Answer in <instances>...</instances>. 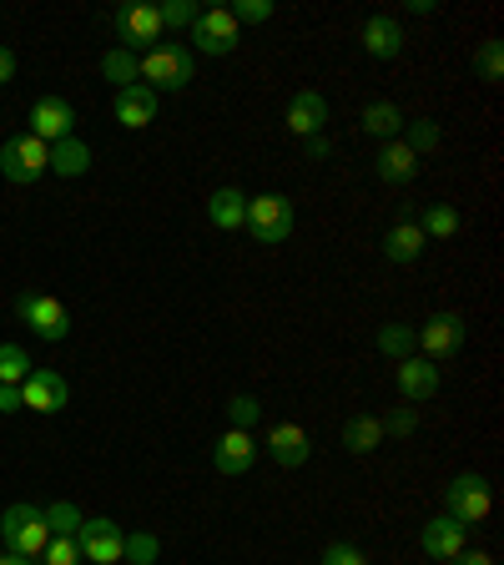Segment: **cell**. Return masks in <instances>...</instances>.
Here are the masks:
<instances>
[{
	"instance_id": "obj_19",
	"label": "cell",
	"mask_w": 504,
	"mask_h": 565,
	"mask_svg": "<svg viewBox=\"0 0 504 565\" xmlns=\"http://www.w3.org/2000/svg\"><path fill=\"white\" fill-rule=\"evenodd\" d=\"M359 41H363V51H369L373 61H394L398 51H404V25H398L394 15H369Z\"/></svg>"
},
{
	"instance_id": "obj_13",
	"label": "cell",
	"mask_w": 504,
	"mask_h": 565,
	"mask_svg": "<svg viewBox=\"0 0 504 565\" xmlns=\"http://www.w3.org/2000/svg\"><path fill=\"white\" fill-rule=\"evenodd\" d=\"M419 551L429 555V561H454L459 551H469V530L449 515H434L429 525L419 530Z\"/></svg>"
},
{
	"instance_id": "obj_42",
	"label": "cell",
	"mask_w": 504,
	"mask_h": 565,
	"mask_svg": "<svg viewBox=\"0 0 504 565\" xmlns=\"http://www.w3.org/2000/svg\"><path fill=\"white\" fill-rule=\"evenodd\" d=\"M303 152H308V162H324L333 146H328V137H308V142H303Z\"/></svg>"
},
{
	"instance_id": "obj_7",
	"label": "cell",
	"mask_w": 504,
	"mask_h": 565,
	"mask_svg": "<svg viewBox=\"0 0 504 565\" xmlns=\"http://www.w3.org/2000/svg\"><path fill=\"white\" fill-rule=\"evenodd\" d=\"M238 41H242V25L228 15V6L197 11V21H193V51H202V56H228V51H238Z\"/></svg>"
},
{
	"instance_id": "obj_25",
	"label": "cell",
	"mask_w": 504,
	"mask_h": 565,
	"mask_svg": "<svg viewBox=\"0 0 504 565\" xmlns=\"http://www.w3.org/2000/svg\"><path fill=\"white\" fill-rule=\"evenodd\" d=\"M379 445H384V424L373 420V414H353V420L343 424V449H349V455H373Z\"/></svg>"
},
{
	"instance_id": "obj_30",
	"label": "cell",
	"mask_w": 504,
	"mask_h": 565,
	"mask_svg": "<svg viewBox=\"0 0 504 565\" xmlns=\"http://www.w3.org/2000/svg\"><path fill=\"white\" fill-rule=\"evenodd\" d=\"M156 555H162V541H156L152 530H132L127 545H121V561L127 565H156Z\"/></svg>"
},
{
	"instance_id": "obj_28",
	"label": "cell",
	"mask_w": 504,
	"mask_h": 565,
	"mask_svg": "<svg viewBox=\"0 0 504 565\" xmlns=\"http://www.w3.org/2000/svg\"><path fill=\"white\" fill-rule=\"evenodd\" d=\"M101 76H107V82H117V91H121V86L142 82V76H136V56H132V51H121V46H111L107 56H101Z\"/></svg>"
},
{
	"instance_id": "obj_21",
	"label": "cell",
	"mask_w": 504,
	"mask_h": 565,
	"mask_svg": "<svg viewBox=\"0 0 504 565\" xmlns=\"http://www.w3.org/2000/svg\"><path fill=\"white\" fill-rule=\"evenodd\" d=\"M207 217H212V228L238 232L242 222H248V193H242V187H217V193L207 197Z\"/></svg>"
},
{
	"instance_id": "obj_39",
	"label": "cell",
	"mask_w": 504,
	"mask_h": 565,
	"mask_svg": "<svg viewBox=\"0 0 504 565\" xmlns=\"http://www.w3.org/2000/svg\"><path fill=\"white\" fill-rule=\"evenodd\" d=\"M324 565H369V555H363L353 541H333L324 551Z\"/></svg>"
},
{
	"instance_id": "obj_38",
	"label": "cell",
	"mask_w": 504,
	"mask_h": 565,
	"mask_svg": "<svg viewBox=\"0 0 504 565\" xmlns=\"http://www.w3.org/2000/svg\"><path fill=\"white\" fill-rule=\"evenodd\" d=\"M379 424H384V434H394V439H408V434L419 430V414H414V410L404 404V410H388Z\"/></svg>"
},
{
	"instance_id": "obj_11",
	"label": "cell",
	"mask_w": 504,
	"mask_h": 565,
	"mask_svg": "<svg viewBox=\"0 0 504 565\" xmlns=\"http://www.w3.org/2000/svg\"><path fill=\"white\" fill-rule=\"evenodd\" d=\"M419 334V349H424V359H454L459 349H464V318L459 313H434L424 328H414Z\"/></svg>"
},
{
	"instance_id": "obj_10",
	"label": "cell",
	"mask_w": 504,
	"mask_h": 565,
	"mask_svg": "<svg viewBox=\"0 0 504 565\" xmlns=\"http://www.w3.org/2000/svg\"><path fill=\"white\" fill-rule=\"evenodd\" d=\"M76 545H81V561L117 565L121 561V545H127V530H121L111 515H97V520H86V525L76 530Z\"/></svg>"
},
{
	"instance_id": "obj_37",
	"label": "cell",
	"mask_w": 504,
	"mask_h": 565,
	"mask_svg": "<svg viewBox=\"0 0 504 565\" xmlns=\"http://www.w3.org/2000/svg\"><path fill=\"white\" fill-rule=\"evenodd\" d=\"M228 15L238 25H258V21H267V15H273V0H232Z\"/></svg>"
},
{
	"instance_id": "obj_17",
	"label": "cell",
	"mask_w": 504,
	"mask_h": 565,
	"mask_svg": "<svg viewBox=\"0 0 504 565\" xmlns=\"http://www.w3.org/2000/svg\"><path fill=\"white\" fill-rule=\"evenodd\" d=\"M394 384H398V394H404L408 404H424V399L439 394V363L419 359V354H414V359H398Z\"/></svg>"
},
{
	"instance_id": "obj_4",
	"label": "cell",
	"mask_w": 504,
	"mask_h": 565,
	"mask_svg": "<svg viewBox=\"0 0 504 565\" xmlns=\"http://www.w3.org/2000/svg\"><path fill=\"white\" fill-rule=\"evenodd\" d=\"M242 228H248L258 242L277 248V242H288V232H293V203L283 193L248 197V222H242Z\"/></svg>"
},
{
	"instance_id": "obj_26",
	"label": "cell",
	"mask_w": 504,
	"mask_h": 565,
	"mask_svg": "<svg viewBox=\"0 0 504 565\" xmlns=\"http://www.w3.org/2000/svg\"><path fill=\"white\" fill-rule=\"evenodd\" d=\"M414 228L424 232V242H429V238H434V242H445V238H454V232H459V213H454L449 203H429Z\"/></svg>"
},
{
	"instance_id": "obj_40",
	"label": "cell",
	"mask_w": 504,
	"mask_h": 565,
	"mask_svg": "<svg viewBox=\"0 0 504 565\" xmlns=\"http://www.w3.org/2000/svg\"><path fill=\"white\" fill-rule=\"evenodd\" d=\"M15 410H25V404H21V384H0V414H15Z\"/></svg>"
},
{
	"instance_id": "obj_27",
	"label": "cell",
	"mask_w": 504,
	"mask_h": 565,
	"mask_svg": "<svg viewBox=\"0 0 504 565\" xmlns=\"http://www.w3.org/2000/svg\"><path fill=\"white\" fill-rule=\"evenodd\" d=\"M414 349H419V334L404 324H384L379 328V354H388V359H414Z\"/></svg>"
},
{
	"instance_id": "obj_31",
	"label": "cell",
	"mask_w": 504,
	"mask_h": 565,
	"mask_svg": "<svg viewBox=\"0 0 504 565\" xmlns=\"http://www.w3.org/2000/svg\"><path fill=\"white\" fill-rule=\"evenodd\" d=\"M222 410H228V430H248L252 434V424L263 420V404H258V394H232Z\"/></svg>"
},
{
	"instance_id": "obj_33",
	"label": "cell",
	"mask_w": 504,
	"mask_h": 565,
	"mask_svg": "<svg viewBox=\"0 0 504 565\" xmlns=\"http://www.w3.org/2000/svg\"><path fill=\"white\" fill-rule=\"evenodd\" d=\"M46 525H51V535H76L86 525V515L72 500H56V506H46Z\"/></svg>"
},
{
	"instance_id": "obj_36",
	"label": "cell",
	"mask_w": 504,
	"mask_h": 565,
	"mask_svg": "<svg viewBox=\"0 0 504 565\" xmlns=\"http://www.w3.org/2000/svg\"><path fill=\"white\" fill-rule=\"evenodd\" d=\"M474 66H480V82H504V46L500 41H484Z\"/></svg>"
},
{
	"instance_id": "obj_43",
	"label": "cell",
	"mask_w": 504,
	"mask_h": 565,
	"mask_svg": "<svg viewBox=\"0 0 504 565\" xmlns=\"http://www.w3.org/2000/svg\"><path fill=\"white\" fill-rule=\"evenodd\" d=\"M449 565H494V555L490 551H459Z\"/></svg>"
},
{
	"instance_id": "obj_8",
	"label": "cell",
	"mask_w": 504,
	"mask_h": 565,
	"mask_svg": "<svg viewBox=\"0 0 504 565\" xmlns=\"http://www.w3.org/2000/svg\"><path fill=\"white\" fill-rule=\"evenodd\" d=\"M117 36H121V51H152L156 41H162V15H156V6H146V0H136V6H121L117 11Z\"/></svg>"
},
{
	"instance_id": "obj_5",
	"label": "cell",
	"mask_w": 504,
	"mask_h": 565,
	"mask_svg": "<svg viewBox=\"0 0 504 565\" xmlns=\"http://www.w3.org/2000/svg\"><path fill=\"white\" fill-rule=\"evenodd\" d=\"M494 510V495H490V480L484 475H454L445 490V515L459 520V525H480L484 515Z\"/></svg>"
},
{
	"instance_id": "obj_34",
	"label": "cell",
	"mask_w": 504,
	"mask_h": 565,
	"mask_svg": "<svg viewBox=\"0 0 504 565\" xmlns=\"http://www.w3.org/2000/svg\"><path fill=\"white\" fill-rule=\"evenodd\" d=\"M156 15H162V31H193L197 6H193V0H162V6H156Z\"/></svg>"
},
{
	"instance_id": "obj_18",
	"label": "cell",
	"mask_w": 504,
	"mask_h": 565,
	"mask_svg": "<svg viewBox=\"0 0 504 565\" xmlns=\"http://www.w3.org/2000/svg\"><path fill=\"white\" fill-rule=\"evenodd\" d=\"M267 455H273V465H283V469H303L308 465V455H313V439H308V430L303 424H273V434H267Z\"/></svg>"
},
{
	"instance_id": "obj_24",
	"label": "cell",
	"mask_w": 504,
	"mask_h": 565,
	"mask_svg": "<svg viewBox=\"0 0 504 565\" xmlns=\"http://www.w3.org/2000/svg\"><path fill=\"white\" fill-rule=\"evenodd\" d=\"M419 253H424V232L414 228V222H394V228L384 232V258L388 263L404 268V263H414Z\"/></svg>"
},
{
	"instance_id": "obj_20",
	"label": "cell",
	"mask_w": 504,
	"mask_h": 565,
	"mask_svg": "<svg viewBox=\"0 0 504 565\" xmlns=\"http://www.w3.org/2000/svg\"><path fill=\"white\" fill-rule=\"evenodd\" d=\"M419 156L408 152L404 142H384L379 146V162H373V172H379V182H388V187H408V182L419 177Z\"/></svg>"
},
{
	"instance_id": "obj_35",
	"label": "cell",
	"mask_w": 504,
	"mask_h": 565,
	"mask_svg": "<svg viewBox=\"0 0 504 565\" xmlns=\"http://www.w3.org/2000/svg\"><path fill=\"white\" fill-rule=\"evenodd\" d=\"M41 565H81V545H76V535H51V545L41 551Z\"/></svg>"
},
{
	"instance_id": "obj_14",
	"label": "cell",
	"mask_w": 504,
	"mask_h": 565,
	"mask_svg": "<svg viewBox=\"0 0 504 565\" xmlns=\"http://www.w3.org/2000/svg\"><path fill=\"white\" fill-rule=\"evenodd\" d=\"M76 127V107L66 97H41L36 107H31V137H41V142H61V137H72Z\"/></svg>"
},
{
	"instance_id": "obj_32",
	"label": "cell",
	"mask_w": 504,
	"mask_h": 565,
	"mask_svg": "<svg viewBox=\"0 0 504 565\" xmlns=\"http://www.w3.org/2000/svg\"><path fill=\"white\" fill-rule=\"evenodd\" d=\"M31 373V354L21 344H0V384H21Z\"/></svg>"
},
{
	"instance_id": "obj_3",
	"label": "cell",
	"mask_w": 504,
	"mask_h": 565,
	"mask_svg": "<svg viewBox=\"0 0 504 565\" xmlns=\"http://www.w3.org/2000/svg\"><path fill=\"white\" fill-rule=\"evenodd\" d=\"M15 313H21V324L36 338H46V344H61V338L72 334V308H66L56 293L25 289L21 298H15Z\"/></svg>"
},
{
	"instance_id": "obj_41",
	"label": "cell",
	"mask_w": 504,
	"mask_h": 565,
	"mask_svg": "<svg viewBox=\"0 0 504 565\" xmlns=\"http://www.w3.org/2000/svg\"><path fill=\"white\" fill-rule=\"evenodd\" d=\"M15 66H21V61H15V51H11V46H0V86H11V82H15Z\"/></svg>"
},
{
	"instance_id": "obj_16",
	"label": "cell",
	"mask_w": 504,
	"mask_h": 565,
	"mask_svg": "<svg viewBox=\"0 0 504 565\" xmlns=\"http://www.w3.org/2000/svg\"><path fill=\"white\" fill-rule=\"evenodd\" d=\"M324 127H328V101H324V91H313V86L293 91V101H288V132L308 142V137H324Z\"/></svg>"
},
{
	"instance_id": "obj_9",
	"label": "cell",
	"mask_w": 504,
	"mask_h": 565,
	"mask_svg": "<svg viewBox=\"0 0 504 565\" xmlns=\"http://www.w3.org/2000/svg\"><path fill=\"white\" fill-rule=\"evenodd\" d=\"M21 404L36 414H61L72 404V384H66V373L61 369H31L21 379Z\"/></svg>"
},
{
	"instance_id": "obj_1",
	"label": "cell",
	"mask_w": 504,
	"mask_h": 565,
	"mask_svg": "<svg viewBox=\"0 0 504 565\" xmlns=\"http://www.w3.org/2000/svg\"><path fill=\"white\" fill-rule=\"evenodd\" d=\"M136 76H142V86H152L156 97L193 86V46H182V41H156L146 56H136Z\"/></svg>"
},
{
	"instance_id": "obj_15",
	"label": "cell",
	"mask_w": 504,
	"mask_h": 565,
	"mask_svg": "<svg viewBox=\"0 0 504 565\" xmlns=\"http://www.w3.org/2000/svg\"><path fill=\"white\" fill-rule=\"evenodd\" d=\"M156 101L162 97H156L152 86L136 82V86H121L117 97H111V111H117V121L127 127V132H142V127H152L156 121Z\"/></svg>"
},
{
	"instance_id": "obj_2",
	"label": "cell",
	"mask_w": 504,
	"mask_h": 565,
	"mask_svg": "<svg viewBox=\"0 0 504 565\" xmlns=\"http://www.w3.org/2000/svg\"><path fill=\"white\" fill-rule=\"evenodd\" d=\"M0 541L11 555H25V561H41V551L51 545V525L41 506H11L0 515Z\"/></svg>"
},
{
	"instance_id": "obj_29",
	"label": "cell",
	"mask_w": 504,
	"mask_h": 565,
	"mask_svg": "<svg viewBox=\"0 0 504 565\" xmlns=\"http://www.w3.org/2000/svg\"><path fill=\"white\" fill-rule=\"evenodd\" d=\"M398 142L424 162V152H434V146L445 142V132H439V121H404V137H398Z\"/></svg>"
},
{
	"instance_id": "obj_44",
	"label": "cell",
	"mask_w": 504,
	"mask_h": 565,
	"mask_svg": "<svg viewBox=\"0 0 504 565\" xmlns=\"http://www.w3.org/2000/svg\"><path fill=\"white\" fill-rule=\"evenodd\" d=\"M0 565H36V561H25V555H11V551H6V555H0Z\"/></svg>"
},
{
	"instance_id": "obj_23",
	"label": "cell",
	"mask_w": 504,
	"mask_h": 565,
	"mask_svg": "<svg viewBox=\"0 0 504 565\" xmlns=\"http://www.w3.org/2000/svg\"><path fill=\"white\" fill-rule=\"evenodd\" d=\"M359 121H363V132L379 137V142H398V137H404V111H398L394 101H369Z\"/></svg>"
},
{
	"instance_id": "obj_22",
	"label": "cell",
	"mask_w": 504,
	"mask_h": 565,
	"mask_svg": "<svg viewBox=\"0 0 504 565\" xmlns=\"http://www.w3.org/2000/svg\"><path fill=\"white\" fill-rule=\"evenodd\" d=\"M51 172H56V177H86V172H91V146H86L81 137L51 142Z\"/></svg>"
},
{
	"instance_id": "obj_12",
	"label": "cell",
	"mask_w": 504,
	"mask_h": 565,
	"mask_svg": "<svg viewBox=\"0 0 504 565\" xmlns=\"http://www.w3.org/2000/svg\"><path fill=\"white\" fill-rule=\"evenodd\" d=\"M212 465H217V475H228V480L248 475V469L258 465V439H252L248 430H228L212 445Z\"/></svg>"
},
{
	"instance_id": "obj_6",
	"label": "cell",
	"mask_w": 504,
	"mask_h": 565,
	"mask_svg": "<svg viewBox=\"0 0 504 565\" xmlns=\"http://www.w3.org/2000/svg\"><path fill=\"white\" fill-rule=\"evenodd\" d=\"M0 172H6V182H41L51 172V146L41 142V137H11V142L0 146Z\"/></svg>"
}]
</instances>
